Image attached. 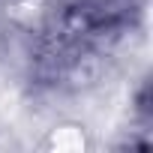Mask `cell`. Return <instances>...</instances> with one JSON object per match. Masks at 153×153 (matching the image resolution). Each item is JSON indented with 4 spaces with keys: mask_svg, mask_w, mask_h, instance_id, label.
Here are the masks:
<instances>
[{
    "mask_svg": "<svg viewBox=\"0 0 153 153\" xmlns=\"http://www.w3.org/2000/svg\"><path fill=\"white\" fill-rule=\"evenodd\" d=\"M48 9L93 42L111 48L138 27L144 0H51Z\"/></svg>",
    "mask_w": 153,
    "mask_h": 153,
    "instance_id": "6da1fadb",
    "label": "cell"
}]
</instances>
